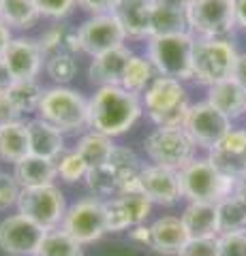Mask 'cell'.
I'll use <instances>...</instances> for the list:
<instances>
[{
  "mask_svg": "<svg viewBox=\"0 0 246 256\" xmlns=\"http://www.w3.org/2000/svg\"><path fill=\"white\" fill-rule=\"evenodd\" d=\"M79 41H82V52L97 58L101 54H107L118 47H124L126 32L120 26L112 13L92 15L79 26Z\"/></svg>",
  "mask_w": 246,
  "mask_h": 256,
  "instance_id": "obj_12",
  "label": "cell"
},
{
  "mask_svg": "<svg viewBox=\"0 0 246 256\" xmlns=\"http://www.w3.org/2000/svg\"><path fill=\"white\" fill-rule=\"evenodd\" d=\"M86 186L92 192V196L101 198V201H109V198H114L122 192L120 180H118L116 171L109 164H101V166H94V169H88Z\"/></svg>",
  "mask_w": 246,
  "mask_h": 256,
  "instance_id": "obj_32",
  "label": "cell"
},
{
  "mask_svg": "<svg viewBox=\"0 0 246 256\" xmlns=\"http://www.w3.org/2000/svg\"><path fill=\"white\" fill-rule=\"evenodd\" d=\"M178 256H218V237L188 239Z\"/></svg>",
  "mask_w": 246,
  "mask_h": 256,
  "instance_id": "obj_41",
  "label": "cell"
},
{
  "mask_svg": "<svg viewBox=\"0 0 246 256\" xmlns=\"http://www.w3.org/2000/svg\"><path fill=\"white\" fill-rule=\"evenodd\" d=\"M35 2L41 15L52 20H60V18H67L75 9L77 0H35Z\"/></svg>",
  "mask_w": 246,
  "mask_h": 256,
  "instance_id": "obj_40",
  "label": "cell"
},
{
  "mask_svg": "<svg viewBox=\"0 0 246 256\" xmlns=\"http://www.w3.org/2000/svg\"><path fill=\"white\" fill-rule=\"evenodd\" d=\"M11 84H13V77H11V73H9V68H7L5 60L0 58V92L9 90Z\"/></svg>",
  "mask_w": 246,
  "mask_h": 256,
  "instance_id": "obj_48",
  "label": "cell"
},
{
  "mask_svg": "<svg viewBox=\"0 0 246 256\" xmlns=\"http://www.w3.org/2000/svg\"><path fill=\"white\" fill-rule=\"evenodd\" d=\"M15 166V180L22 188H41V186H50L54 180L58 178V169H56V160H47V158H39L28 154L26 158H22Z\"/></svg>",
  "mask_w": 246,
  "mask_h": 256,
  "instance_id": "obj_23",
  "label": "cell"
},
{
  "mask_svg": "<svg viewBox=\"0 0 246 256\" xmlns=\"http://www.w3.org/2000/svg\"><path fill=\"white\" fill-rule=\"evenodd\" d=\"M154 2H161V4H169V6H180V9H184L188 4V0H154Z\"/></svg>",
  "mask_w": 246,
  "mask_h": 256,
  "instance_id": "obj_50",
  "label": "cell"
},
{
  "mask_svg": "<svg viewBox=\"0 0 246 256\" xmlns=\"http://www.w3.org/2000/svg\"><path fill=\"white\" fill-rule=\"evenodd\" d=\"M28 154H30V141H28L26 122L18 120V122L0 124V158L5 162L18 164Z\"/></svg>",
  "mask_w": 246,
  "mask_h": 256,
  "instance_id": "obj_26",
  "label": "cell"
},
{
  "mask_svg": "<svg viewBox=\"0 0 246 256\" xmlns=\"http://www.w3.org/2000/svg\"><path fill=\"white\" fill-rule=\"evenodd\" d=\"M152 203L141 192H124L105 201V218L107 233H120V230L133 228L144 224L150 216Z\"/></svg>",
  "mask_w": 246,
  "mask_h": 256,
  "instance_id": "obj_14",
  "label": "cell"
},
{
  "mask_svg": "<svg viewBox=\"0 0 246 256\" xmlns=\"http://www.w3.org/2000/svg\"><path fill=\"white\" fill-rule=\"evenodd\" d=\"M45 70H47V75L52 77V82H56L58 86H65V84H69L71 79L75 77V73H77L75 56H71V54L52 56V58L45 60Z\"/></svg>",
  "mask_w": 246,
  "mask_h": 256,
  "instance_id": "obj_36",
  "label": "cell"
},
{
  "mask_svg": "<svg viewBox=\"0 0 246 256\" xmlns=\"http://www.w3.org/2000/svg\"><path fill=\"white\" fill-rule=\"evenodd\" d=\"M131 56L133 54L126 50V47H118V50H112L107 54H101L97 58H92L90 68H88L90 84L99 86V88L120 86Z\"/></svg>",
  "mask_w": 246,
  "mask_h": 256,
  "instance_id": "obj_21",
  "label": "cell"
},
{
  "mask_svg": "<svg viewBox=\"0 0 246 256\" xmlns=\"http://www.w3.org/2000/svg\"><path fill=\"white\" fill-rule=\"evenodd\" d=\"M180 32H188L184 9L154 2L152 18H150V38L165 34H180Z\"/></svg>",
  "mask_w": 246,
  "mask_h": 256,
  "instance_id": "obj_28",
  "label": "cell"
},
{
  "mask_svg": "<svg viewBox=\"0 0 246 256\" xmlns=\"http://www.w3.org/2000/svg\"><path fill=\"white\" fill-rule=\"evenodd\" d=\"M235 4V26L246 30V0H233Z\"/></svg>",
  "mask_w": 246,
  "mask_h": 256,
  "instance_id": "obj_47",
  "label": "cell"
},
{
  "mask_svg": "<svg viewBox=\"0 0 246 256\" xmlns=\"http://www.w3.org/2000/svg\"><path fill=\"white\" fill-rule=\"evenodd\" d=\"M118 0H77V4L82 6L86 13L90 15H105L112 13V9L116 6Z\"/></svg>",
  "mask_w": 246,
  "mask_h": 256,
  "instance_id": "obj_42",
  "label": "cell"
},
{
  "mask_svg": "<svg viewBox=\"0 0 246 256\" xmlns=\"http://www.w3.org/2000/svg\"><path fill=\"white\" fill-rule=\"evenodd\" d=\"M60 228L82 246L99 242L107 233L105 201H101L97 196H88V198H82V201L73 203L67 210Z\"/></svg>",
  "mask_w": 246,
  "mask_h": 256,
  "instance_id": "obj_10",
  "label": "cell"
},
{
  "mask_svg": "<svg viewBox=\"0 0 246 256\" xmlns=\"http://www.w3.org/2000/svg\"><path fill=\"white\" fill-rule=\"evenodd\" d=\"M141 105L156 128H182L190 102L182 82L171 77H154V82L144 92Z\"/></svg>",
  "mask_w": 246,
  "mask_h": 256,
  "instance_id": "obj_3",
  "label": "cell"
},
{
  "mask_svg": "<svg viewBox=\"0 0 246 256\" xmlns=\"http://www.w3.org/2000/svg\"><path fill=\"white\" fill-rule=\"evenodd\" d=\"M233 79L244 88V92H246V54H240V56H237L235 70H233Z\"/></svg>",
  "mask_w": 246,
  "mask_h": 256,
  "instance_id": "obj_44",
  "label": "cell"
},
{
  "mask_svg": "<svg viewBox=\"0 0 246 256\" xmlns=\"http://www.w3.org/2000/svg\"><path fill=\"white\" fill-rule=\"evenodd\" d=\"M190 239L218 237V218L216 205L212 203H188L180 216Z\"/></svg>",
  "mask_w": 246,
  "mask_h": 256,
  "instance_id": "obj_24",
  "label": "cell"
},
{
  "mask_svg": "<svg viewBox=\"0 0 246 256\" xmlns=\"http://www.w3.org/2000/svg\"><path fill=\"white\" fill-rule=\"evenodd\" d=\"M218 256H246V233L218 235Z\"/></svg>",
  "mask_w": 246,
  "mask_h": 256,
  "instance_id": "obj_39",
  "label": "cell"
},
{
  "mask_svg": "<svg viewBox=\"0 0 246 256\" xmlns=\"http://www.w3.org/2000/svg\"><path fill=\"white\" fill-rule=\"evenodd\" d=\"M141 111L144 105L137 94L126 92L120 86L99 88L88 100V126L94 132L114 139L137 122Z\"/></svg>",
  "mask_w": 246,
  "mask_h": 256,
  "instance_id": "obj_1",
  "label": "cell"
},
{
  "mask_svg": "<svg viewBox=\"0 0 246 256\" xmlns=\"http://www.w3.org/2000/svg\"><path fill=\"white\" fill-rule=\"evenodd\" d=\"M22 118V114L18 109H15V105L11 102L9 94L0 92V124H9V122H18V120Z\"/></svg>",
  "mask_w": 246,
  "mask_h": 256,
  "instance_id": "obj_43",
  "label": "cell"
},
{
  "mask_svg": "<svg viewBox=\"0 0 246 256\" xmlns=\"http://www.w3.org/2000/svg\"><path fill=\"white\" fill-rule=\"evenodd\" d=\"M218 235L223 233H246V203L240 196H227L216 203Z\"/></svg>",
  "mask_w": 246,
  "mask_h": 256,
  "instance_id": "obj_30",
  "label": "cell"
},
{
  "mask_svg": "<svg viewBox=\"0 0 246 256\" xmlns=\"http://www.w3.org/2000/svg\"><path fill=\"white\" fill-rule=\"evenodd\" d=\"M43 92L45 90L37 84V79L35 82H13L9 86V90H7L11 102L22 116L39 109V102H41V98H43Z\"/></svg>",
  "mask_w": 246,
  "mask_h": 256,
  "instance_id": "obj_35",
  "label": "cell"
},
{
  "mask_svg": "<svg viewBox=\"0 0 246 256\" xmlns=\"http://www.w3.org/2000/svg\"><path fill=\"white\" fill-rule=\"evenodd\" d=\"M45 233V228L18 212L0 222V250L11 256H35Z\"/></svg>",
  "mask_w": 246,
  "mask_h": 256,
  "instance_id": "obj_13",
  "label": "cell"
},
{
  "mask_svg": "<svg viewBox=\"0 0 246 256\" xmlns=\"http://www.w3.org/2000/svg\"><path fill=\"white\" fill-rule=\"evenodd\" d=\"M182 196L188 203H212L216 205L235 192V178L220 173L208 158H195L178 171Z\"/></svg>",
  "mask_w": 246,
  "mask_h": 256,
  "instance_id": "obj_2",
  "label": "cell"
},
{
  "mask_svg": "<svg viewBox=\"0 0 246 256\" xmlns=\"http://www.w3.org/2000/svg\"><path fill=\"white\" fill-rule=\"evenodd\" d=\"M13 41V36H11V28L7 26V24L0 20V58L5 56L7 52V47H9V43Z\"/></svg>",
  "mask_w": 246,
  "mask_h": 256,
  "instance_id": "obj_46",
  "label": "cell"
},
{
  "mask_svg": "<svg viewBox=\"0 0 246 256\" xmlns=\"http://www.w3.org/2000/svg\"><path fill=\"white\" fill-rule=\"evenodd\" d=\"M35 256H84V246L62 228H52L43 235Z\"/></svg>",
  "mask_w": 246,
  "mask_h": 256,
  "instance_id": "obj_34",
  "label": "cell"
},
{
  "mask_svg": "<svg viewBox=\"0 0 246 256\" xmlns=\"http://www.w3.org/2000/svg\"><path fill=\"white\" fill-rule=\"evenodd\" d=\"M235 196H240L242 201L246 203V173L242 175V178H237V184H235Z\"/></svg>",
  "mask_w": 246,
  "mask_h": 256,
  "instance_id": "obj_49",
  "label": "cell"
},
{
  "mask_svg": "<svg viewBox=\"0 0 246 256\" xmlns=\"http://www.w3.org/2000/svg\"><path fill=\"white\" fill-rule=\"evenodd\" d=\"M18 210L22 216H26L33 222H37L41 228L52 230L58 228L67 214L65 194L58 186H41V188H22Z\"/></svg>",
  "mask_w": 246,
  "mask_h": 256,
  "instance_id": "obj_9",
  "label": "cell"
},
{
  "mask_svg": "<svg viewBox=\"0 0 246 256\" xmlns=\"http://www.w3.org/2000/svg\"><path fill=\"white\" fill-rule=\"evenodd\" d=\"M37 111L39 118L60 132H75L88 126V100L67 86L47 88Z\"/></svg>",
  "mask_w": 246,
  "mask_h": 256,
  "instance_id": "obj_5",
  "label": "cell"
},
{
  "mask_svg": "<svg viewBox=\"0 0 246 256\" xmlns=\"http://www.w3.org/2000/svg\"><path fill=\"white\" fill-rule=\"evenodd\" d=\"M56 169H58V178L67 184L86 180V175H88V164L84 162L77 152H65L56 160Z\"/></svg>",
  "mask_w": 246,
  "mask_h": 256,
  "instance_id": "obj_37",
  "label": "cell"
},
{
  "mask_svg": "<svg viewBox=\"0 0 246 256\" xmlns=\"http://www.w3.org/2000/svg\"><path fill=\"white\" fill-rule=\"evenodd\" d=\"M188 239L190 237L178 216H163L150 226V248L163 256H178Z\"/></svg>",
  "mask_w": 246,
  "mask_h": 256,
  "instance_id": "obj_18",
  "label": "cell"
},
{
  "mask_svg": "<svg viewBox=\"0 0 246 256\" xmlns=\"http://www.w3.org/2000/svg\"><path fill=\"white\" fill-rule=\"evenodd\" d=\"M0 6H3V0H0Z\"/></svg>",
  "mask_w": 246,
  "mask_h": 256,
  "instance_id": "obj_51",
  "label": "cell"
},
{
  "mask_svg": "<svg viewBox=\"0 0 246 256\" xmlns=\"http://www.w3.org/2000/svg\"><path fill=\"white\" fill-rule=\"evenodd\" d=\"M107 164L116 171L118 180H120V186H122L120 194H124V192H139V175L144 171V164H141L139 156L133 150L116 146Z\"/></svg>",
  "mask_w": 246,
  "mask_h": 256,
  "instance_id": "obj_27",
  "label": "cell"
},
{
  "mask_svg": "<svg viewBox=\"0 0 246 256\" xmlns=\"http://www.w3.org/2000/svg\"><path fill=\"white\" fill-rule=\"evenodd\" d=\"M139 192L150 198V203L156 205L178 203L182 196L178 171L158 164L144 166V171L139 175Z\"/></svg>",
  "mask_w": 246,
  "mask_h": 256,
  "instance_id": "obj_17",
  "label": "cell"
},
{
  "mask_svg": "<svg viewBox=\"0 0 246 256\" xmlns=\"http://www.w3.org/2000/svg\"><path fill=\"white\" fill-rule=\"evenodd\" d=\"M235 47L229 38H195L193 47V79L214 86L233 77L237 62Z\"/></svg>",
  "mask_w": 246,
  "mask_h": 256,
  "instance_id": "obj_6",
  "label": "cell"
},
{
  "mask_svg": "<svg viewBox=\"0 0 246 256\" xmlns=\"http://www.w3.org/2000/svg\"><path fill=\"white\" fill-rule=\"evenodd\" d=\"M22 194V186L15 180V175L0 173V212H7L9 207L18 205Z\"/></svg>",
  "mask_w": 246,
  "mask_h": 256,
  "instance_id": "obj_38",
  "label": "cell"
},
{
  "mask_svg": "<svg viewBox=\"0 0 246 256\" xmlns=\"http://www.w3.org/2000/svg\"><path fill=\"white\" fill-rule=\"evenodd\" d=\"M154 0H118L112 15L120 22L126 36L150 38V18Z\"/></svg>",
  "mask_w": 246,
  "mask_h": 256,
  "instance_id": "obj_19",
  "label": "cell"
},
{
  "mask_svg": "<svg viewBox=\"0 0 246 256\" xmlns=\"http://www.w3.org/2000/svg\"><path fill=\"white\" fill-rule=\"evenodd\" d=\"M184 130L195 141L197 148L210 150L231 130V120H227L220 111H216L208 100L188 107V116L184 122Z\"/></svg>",
  "mask_w": 246,
  "mask_h": 256,
  "instance_id": "obj_11",
  "label": "cell"
},
{
  "mask_svg": "<svg viewBox=\"0 0 246 256\" xmlns=\"http://www.w3.org/2000/svg\"><path fill=\"white\" fill-rule=\"evenodd\" d=\"M3 60L7 64V68H9L13 82H35L45 62L39 41L24 38V36L13 38L9 47H7Z\"/></svg>",
  "mask_w": 246,
  "mask_h": 256,
  "instance_id": "obj_15",
  "label": "cell"
},
{
  "mask_svg": "<svg viewBox=\"0 0 246 256\" xmlns=\"http://www.w3.org/2000/svg\"><path fill=\"white\" fill-rule=\"evenodd\" d=\"M210 162L229 178L246 173V128H231L216 146L210 148Z\"/></svg>",
  "mask_w": 246,
  "mask_h": 256,
  "instance_id": "obj_16",
  "label": "cell"
},
{
  "mask_svg": "<svg viewBox=\"0 0 246 256\" xmlns=\"http://www.w3.org/2000/svg\"><path fill=\"white\" fill-rule=\"evenodd\" d=\"M193 47L195 36L188 32L152 36L148 43V60L158 77L186 82L193 79Z\"/></svg>",
  "mask_w": 246,
  "mask_h": 256,
  "instance_id": "obj_4",
  "label": "cell"
},
{
  "mask_svg": "<svg viewBox=\"0 0 246 256\" xmlns=\"http://www.w3.org/2000/svg\"><path fill=\"white\" fill-rule=\"evenodd\" d=\"M39 18L41 13L35 0H3V6H0V20L9 28L28 30L39 22Z\"/></svg>",
  "mask_w": 246,
  "mask_h": 256,
  "instance_id": "obj_31",
  "label": "cell"
},
{
  "mask_svg": "<svg viewBox=\"0 0 246 256\" xmlns=\"http://www.w3.org/2000/svg\"><path fill=\"white\" fill-rule=\"evenodd\" d=\"M114 148L116 146L112 143V139H109V137H105V134H101V132L90 130L88 134H84V137L77 141L75 152L82 156L84 162L88 164V169H94V166L107 164V160H109V156H112Z\"/></svg>",
  "mask_w": 246,
  "mask_h": 256,
  "instance_id": "obj_29",
  "label": "cell"
},
{
  "mask_svg": "<svg viewBox=\"0 0 246 256\" xmlns=\"http://www.w3.org/2000/svg\"><path fill=\"white\" fill-rule=\"evenodd\" d=\"M144 150L154 164L180 171L195 160V141L184 128H154L144 141Z\"/></svg>",
  "mask_w": 246,
  "mask_h": 256,
  "instance_id": "obj_8",
  "label": "cell"
},
{
  "mask_svg": "<svg viewBox=\"0 0 246 256\" xmlns=\"http://www.w3.org/2000/svg\"><path fill=\"white\" fill-rule=\"evenodd\" d=\"M208 102L220 111L227 120H235L246 114V92L235 79L214 84L208 88Z\"/></svg>",
  "mask_w": 246,
  "mask_h": 256,
  "instance_id": "obj_22",
  "label": "cell"
},
{
  "mask_svg": "<svg viewBox=\"0 0 246 256\" xmlns=\"http://www.w3.org/2000/svg\"><path fill=\"white\" fill-rule=\"evenodd\" d=\"M39 47H41V54L45 60L58 54L75 56L77 52H82L79 28H71V26H65V24H54L52 28H47L41 34Z\"/></svg>",
  "mask_w": 246,
  "mask_h": 256,
  "instance_id": "obj_25",
  "label": "cell"
},
{
  "mask_svg": "<svg viewBox=\"0 0 246 256\" xmlns=\"http://www.w3.org/2000/svg\"><path fill=\"white\" fill-rule=\"evenodd\" d=\"M28 141H30V154L47 160H58L65 154V132H60L56 126L45 122L41 118L28 120Z\"/></svg>",
  "mask_w": 246,
  "mask_h": 256,
  "instance_id": "obj_20",
  "label": "cell"
},
{
  "mask_svg": "<svg viewBox=\"0 0 246 256\" xmlns=\"http://www.w3.org/2000/svg\"><path fill=\"white\" fill-rule=\"evenodd\" d=\"M131 239L141 244V246H150V226H144V224L133 226L131 228Z\"/></svg>",
  "mask_w": 246,
  "mask_h": 256,
  "instance_id": "obj_45",
  "label": "cell"
},
{
  "mask_svg": "<svg viewBox=\"0 0 246 256\" xmlns=\"http://www.w3.org/2000/svg\"><path fill=\"white\" fill-rule=\"evenodd\" d=\"M184 13L195 38H227L237 28L233 0H188Z\"/></svg>",
  "mask_w": 246,
  "mask_h": 256,
  "instance_id": "obj_7",
  "label": "cell"
},
{
  "mask_svg": "<svg viewBox=\"0 0 246 256\" xmlns=\"http://www.w3.org/2000/svg\"><path fill=\"white\" fill-rule=\"evenodd\" d=\"M152 82H154V66L150 64V60L133 54L129 64H126L120 88H124L126 92H133V94L139 96V94H144L148 90V86Z\"/></svg>",
  "mask_w": 246,
  "mask_h": 256,
  "instance_id": "obj_33",
  "label": "cell"
}]
</instances>
